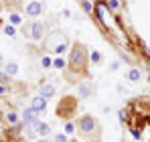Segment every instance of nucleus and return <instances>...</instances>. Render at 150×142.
Listing matches in <instances>:
<instances>
[{"label": "nucleus", "mask_w": 150, "mask_h": 142, "mask_svg": "<svg viewBox=\"0 0 150 142\" xmlns=\"http://www.w3.org/2000/svg\"><path fill=\"white\" fill-rule=\"evenodd\" d=\"M10 23L12 24H21V16H18V14H10Z\"/></svg>", "instance_id": "19"}, {"label": "nucleus", "mask_w": 150, "mask_h": 142, "mask_svg": "<svg viewBox=\"0 0 150 142\" xmlns=\"http://www.w3.org/2000/svg\"><path fill=\"white\" fill-rule=\"evenodd\" d=\"M4 35H8V37H14V26H4Z\"/></svg>", "instance_id": "17"}, {"label": "nucleus", "mask_w": 150, "mask_h": 142, "mask_svg": "<svg viewBox=\"0 0 150 142\" xmlns=\"http://www.w3.org/2000/svg\"><path fill=\"white\" fill-rule=\"evenodd\" d=\"M6 122H8V124H16V122H18V114H16V112H8V114H6Z\"/></svg>", "instance_id": "14"}, {"label": "nucleus", "mask_w": 150, "mask_h": 142, "mask_svg": "<svg viewBox=\"0 0 150 142\" xmlns=\"http://www.w3.org/2000/svg\"><path fill=\"white\" fill-rule=\"evenodd\" d=\"M23 120H25V124H39V120H37V112H35L33 108H26L25 112H23Z\"/></svg>", "instance_id": "7"}, {"label": "nucleus", "mask_w": 150, "mask_h": 142, "mask_svg": "<svg viewBox=\"0 0 150 142\" xmlns=\"http://www.w3.org/2000/svg\"><path fill=\"white\" fill-rule=\"evenodd\" d=\"M53 95H55V87H53L51 83H43V85H41V97L47 99V97H53Z\"/></svg>", "instance_id": "9"}, {"label": "nucleus", "mask_w": 150, "mask_h": 142, "mask_svg": "<svg viewBox=\"0 0 150 142\" xmlns=\"http://www.w3.org/2000/svg\"><path fill=\"white\" fill-rule=\"evenodd\" d=\"M25 12L28 16H39V14H43V12H45V2H43V0H26Z\"/></svg>", "instance_id": "3"}, {"label": "nucleus", "mask_w": 150, "mask_h": 142, "mask_svg": "<svg viewBox=\"0 0 150 142\" xmlns=\"http://www.w3.org/2000/svg\"><path fill=\"white\" fill-rule=\"evenodd\" d=\"M81 6H83V10H85V12H91V4H89L87 0H81Z\"/></svg>", "instance_id": "16"}, {"label": "nucleus", "mask_w": 150, "mask_h": 142, "mask_svg": "<svg viewBox=\"0 0 150 142\" xmlns=\"http://www.w3.org/2000/svg\"><path fill=\"white\" fill-rule=\"evenodd\" d=\"M37 134H41V136H47V134H49V126L39 122V124H37Z\"/></svg>", "instance_id": "12"}, {"label": "nucleus", "mask_w": 150, "mask_h": 142, "mask_svg": "<svg viewBox=\"0 0 150 142\" xmlns=\"http://www.w3.org/2000/svg\"><path fill=\"white\" fill-rule=\"evenodd\" d=\"M41 142H49V140H41Z\"/></svg>", "instance_id": "27"}, {"label": "nucleus", "mask_w": 150, "mask_h": 142, "mask_svg": "<svg viewBox=\"0 0 150 142\" xmlns=\"http://www.w3.org/2000/svg\"><path fill=\"white\" fill-rule=\"evenodd\" d=\"M77 92H79V95H81V97H89V95L93 94V85H91V83H81Z\"/></svg>", "instance_id": "8"}, {"label": "nucleus", "mask_w": 150, "mask_h": 142, "mask_svg": "<svg viewBox=\"0 0 150 142\" xmlns=\"http://www.w3.org/2000/svg\"><path fill=\"white\" fill-rule=\"evenodd\" d=\"M91 59L93 61H100V53H91Z\"/></svg>", "instance_id": "23"}, {"label": "nucleus", "mask_w": 150, "mask_h": 142, "mask_svg": "<svg viewBox=\"0 0 150 142\" xmlns=\"http://www.w3.org/2000/svg\"><path fill=\"white\" fill-rule=\"evenodd\" d=\"M63 65H65L63 59H55V61H53V67H57V69H63Z\"/></svg>", "instance_id": "15"}, {"label": "nucleus", "mask_w": 150, "mask_h": 142, "mask_svg": "<svg viewBox=\"0 0 150 142\" xmlns=\"http://www.w3.org/2000/svg\"><path fill=\"white\" fill-rule=\"evenodd\" d=\"M45 47H47L49 53H57V55H61L63 51H67L69 41H67V37H65L63 31H55V33H51L49 37L45 39Z\"/></svg>", "instance_id": "1"}, {"label": "nucleus", "mask_w": 150, "mask_h": 142, "mask_svg": "<svg viewBox=\"0 0 150 142\" xmlns=\"http://www.w3.org/2000/svg\"><path fill=\"white\" fill-rule=\"evenodd\" d=\"M128 79L130 81H140V69H130L128 71Z\"/></svg>", "instance_id": "11"}, {"label": "nucleus", "mask_w": 150, "mask_h": 142, "mask_svg": "<svg viewBox=\"0 0 150 142\" xmlns=\"http://www.w3.org/2000/svg\"><path fill=\"white\" fill-rule=\"evenodd\" d=\"M6 73H8V75H16V73H18V65H16V63H8V65H6Z\"/></svg>", "instance_id": "13"}, {"label": "nucleus", "mask_w": 150, "mask_h": 142, "mask_svg": "<svg viewBox=\"0 0 150 142\" xmlns=\"http://www.w3.org/2000/svg\"><path fill=\"white\" fill-rule=\"evenodd\" d=\"M79 130H81L83 134L93 132V130H96V120L91 118V116H81V120H79Z\"/></svg>", "instance_id": "5"}, {"label": "nucleus", "mask_w": 150, "mask_h": 142, "mask_svg": "<svg viewBox=\"0 0 150 142\" xmlns=\"http://www.w3.org/2000/svg\"><path fill=\"white\" fill-rule=\"evenodd\" d=\"M73 130H75V126L71 122H67V124H65V132H67V134H73Z\"/></svg>", "instance_id": "18"}, {"label": "nucleus", "mask_w": 150, "mask_h": 142, "mask_svg": "<svg viewBox=\"0 0 150 142\" xmlns=\"http://www.w3.org/2000/svg\"><path fill=\"white\" fill-rule=\"evenodd\" d=\"M30 108H33L35 112H43V110L47 108V99H45V97H41V95H37V97H33V99H30Z\"/></svg>", "instance_id": "6"}, {"label": "nucleus", "mask_w": 150, "mask_h": 142, "mask_svg": "<svg viewBox=\"0 0 150 142\" xmlns=\"http://www.w3.org/2000/svg\"><path fill=\"white\" fill-rule=\"evenodd\" d=\"M55 142H67V138H65L63 134H57V136H55Z\"/></svg>", "instance_id": "21"}, {"label": "nucleus", "mask_w": 150, "mask_h": 142, "mask_svg": "<svg viewBox=\"0 0 150 142\" xmlns=\"http://www.w3.org/2000/svg\"><path fill=\"white\" fill-rule=\"evenodd\" d=\"M51 63H53V61H51V59H49V57H45V59H43V65H45V67H49V65H51Z\"/></svg>", "instance_id": "22"}, {"label": "nucleus", "mask_w": 150, "mask_h": 142, "mask_svg": "<svg viewBox=\"0 0 150 142\" xmlns=\"http://www.w3.org/2000/svg\"><path fill=\"white\" fill-rule=\"evenodd\" d=\"M0 10H2V2H0Z\"/></svg>", "instance_id": "26"}, {"label": "nucleus", "mask_w": 150, "mask_h": 142, "mask_svg": "<svg viewBox=\"0 0 150 142\" xmlns=\"http://www.w3.org/2000/svg\"><path fill=\"white\" fill-rule=\"evenodd\" d=\"M148 79H150V75H148Z\"/></svg>", "instance_id": "28"}, {"label": "nucleus", "mask_w": 150, "mask_h": 142, "mask_svg": "<svg viewBox=\"0 0 150 142\" xmlns=\"http://www.w3.org/2000/svg\"><path fill=\"white\" fill-rule=\"evenodd\" d=\"M0 65H2V57H0Z\"/></svg>", "instance_id": "25"}, {"label": "nucleus", "mask_w": 150, "mask_h": 142, "mask_svg": "<svg viewBox=\"0 0 150 142\" xmlns=\"http://www.w3.org/2000/svg\"><path fill=\"white\" fill-rule=\"evenodd\" d=\"M118 6H120L118 0H110V8H112V10H118Z\"/></svg>", "instance_id": "20"}, {"label": "nucleus", "mask_w": 150, "mask_h": 142, "mask_svg": "<svg viewBox=\"0 0 150 142\" xmlns=\"http://www.w3.org/2000/svg\"><path fill=\"white\" fill-rule=\"evenodd\" d=\"M4 92H6V87H2V85H0V94H4Z\"/></svg>", "instance_id": "24"}, {"label": "nucleus", "mask_w": 150, "mask_h": 142, "mask_svg": "<svg viewBox=\"0 0 150 142\" xmlns=\"http://www.w3.org/2000/svg\"><path fill=\"white\" fill-rule=\"evenodd\" d=\"M47 35V24L41 23V21H37V23L30 24V31H28V37L33 39V41H43V37Z\"/></svg>", "instance_id": "4"}, {"label": "nucleus", "mask_w": 150, "mask_h": 142, "mask_svg": "<svg viewBox=\"0 0 150 142\" xmlns=\"http://www.w3.org/2000/svg\"><path fill=\"white\" fill-rule=\"evenodd\" d=\"M25 136L26 138H35V136H37V124H26L25 126Z\"/></svg>", "instance_id": "10"}, {"label": "nucleus", "mask_w": 150, "mask_h": 142, "mask_svg": "<svg viewBox=\"0 0 150 142\" xmlns=\"http://www.w3.org/2000/svg\"><path fill=\"white\" fill-rule=\"evenodd\" d=\"M69 63L75 69H83L85 67V63H87V51H85V47L81 43H75L73 45L71 55H69Z\"/></svg>", "instance_id": "2"}]
</instances>
